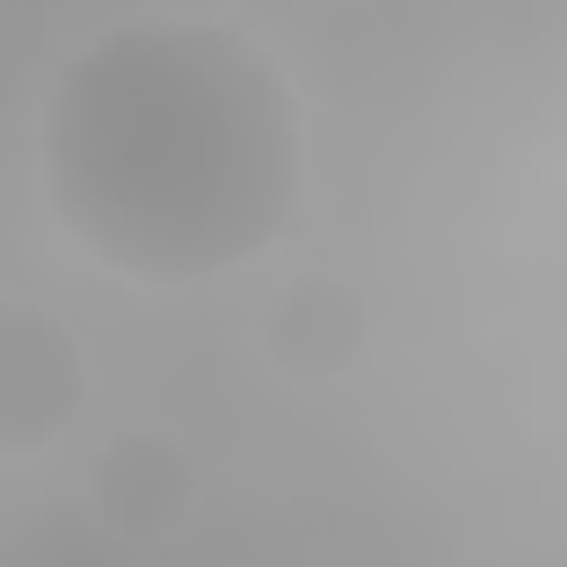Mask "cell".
<instances>
[{
    "instance_id": "obj_2",
    "label": "cell",
    "mask_w": 567,
    "mask_h": 567,
    "mask_svg": "<svg viewBox=\"0 0 567 567\" xmlns=\"http://www.w3.org/2000/svg\"><path fill=\"white\" fill-rule=\"evenodd\" d=\"M89 408V354L80 337L35 310V301H0V461L53 452Z\"/></svg>"
},
{
    "instance_id": "obj_1",
    "label": "cell",
    "mask_w": 567,
    "mask_h": 567,
    "mask_svg": "<svg viewBox=\"0 0 567 567\" xmlns=\"http://www.w3.org/2000/svg\"><path fill=\"white\" fill-rule=\"evenodd\" d=\"M44 204L124 284H204L301 221V97L284 62L195 9L89 35L44 97Z\"/></svg>"
},
{
    "instance_id": "obj_4",
    "label": "cell",
    "mask_w": 567,
    "mask_h": 567,
    "mask_svg": "<svg viewBox=\"0 0 567 567\" xmlns=\"http://www.w3.org/2000/svg\"><path fill=\"white\" fill-rule=\"evenodd\" d=\"M266 363L275 372H292V381H337V372H354V354H363V301L337 284V275H292V284H275V301H266Z\"/></svg>"
},
{
    "instance_id": "obj_3",
    "label": "cell",
    "mask_w": 567,
    "mask_h": 567,
    "mask_svg": "<svg viewBox=\"0 0 567 567\" xmlns=\"http://www.w3.org/2000/svg\"><path fill=\"white\" fill-rule=\"evenodd\" d=\"M195 487H204V470H195L186 434H168V425H124L89 452V514L115 540H168L195 514Z\"/></svg>"
}]
</instances>
